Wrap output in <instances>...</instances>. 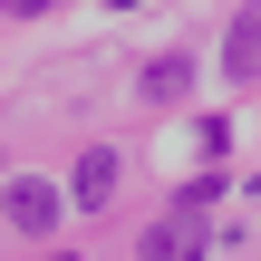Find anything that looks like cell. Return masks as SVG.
I'll return each mask as SVG.
<instances>
[{"mask_svg":"<svg viewBox=\"0 0 261 261\" xmlns=\"http://www.w3.org/2000/svg\"><path fill=\"white\" fill-rule=\"evenodd\" d=\"M223 77H232V87H252V77H261V0H242L232 29H223Z\"/></svg>","mask_w":261,"mask_h":261,"instance_id":"cell-1","label":"cell"},{"mask_svg":"<svg viewBox=\"0 0 261 261\" xmlns=\"http://www.w3.org/2000/svg\"><path fill=\"white\" fill-rule=\"evenodd\" d=\"M0 213H10V232H58V184H39V174H19V184L0 194Z\"/></svg>","mask_w":261,"mask_h":261,"instance_id":"cell-2","label":"cell"},{"mask_svg":"<svg viewBox=\"0 0 261 261\" xmlns=\"http://www.w3.org/2000/svg\"><path fill=\"white\" fill-rule=\"evenodd\" d=\"M194 252H203V232H194L184 213H165V223H155V232L136 242V261H194Z\"/></svg>","mask_w":261,"mask_h":261,"instance_id":"cell-3","label":"cell"},{"mask_svg":"<svg viewBox=\"0 0 261 261\" xmlns=\"http://www.w3.org/2000/svg\"><path fill=\"white\" fill-rule=\"evenodd\" d=\"M77 203H116V155H77Z\"/></svg>","mask_w":261,"mask_h":261,"instance_id":"cell-4","label":"cell"},{"mask_svg":"<svg viewBox=\"0 0 261 261\" xmlns=\"http://www.w3.org/2000/svg\"><path fill=\"white\" fill-rule=\"evenodd\" d=\"M184 87H194V58H155L145 68V97H184Z\"/></svg>","mask_w":261,"mask_h":261,"instance_id":"cell-5","label":"cell"},{"mask_svg":"<svg viewBox=\"0 0 261 261\" xmlns=\"http://www.w3.org/2000/svg\"><path fill=\"white\" fill-rule=\"evenodd\" d=\"M0 10H48V0H0Z\"/></svg>","mask_w":261,"mask_h":261,"instance_id":"cell-6","label":"cell"},{"mask_svg":"<svg viewBox=\"0 0 261 261\" xmlns=\"http://www.w3.org/2000/svg\"><path fill=\"white\" fill-rule=\"evenodd\" d=\"M116 10H126V0H116Z\"/></svg>","mask_w":261,"mask_h":261,"instance_id":"cell-7","label":"cell"}]
</instances>
